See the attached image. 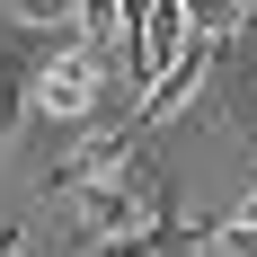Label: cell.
Here are the masks:
<instances>
[{
	"label": "cell",
	"instance_id": "cell-1",
	"mask_svg": "<svg viewBox=\"0 0 257 257\" xmlns=\"http://www.w3.org/2000/svg\"><path fill=\"white\" fill-rule=\"evenodd\" d=\"M98 89H106V53H89V45H62L45 62V71H36V98H27V115H36V124H89V115H98Z\"/></svg>",
	"mask_w": 257,
	"mask_h": 257
},
{
	"label": "cell",
	"instance_id": "cell-4",
	"mask_svg": "<svg viewBox=\"0 0 257 257\" xmlns=\"http://www.w3.org/2000/svg\"><path fill=\"white\" fill-rule=\"evenodd\" d=\"M186 18L204 27V36H222V45H231V36L257 18V9H248V0H186Z\"/></svg>",
	"mask_w": 257,
	"mask_h": 257
},
{
	"label": "cell",
	"instance_id": "cell-2",
	"mask_svg": "<svg viewBox=\"0 0 257 257\" xmlns=\"http://www.w3.org/2000/svg\"><path fill=\"white\" fill-rule=\"evenodd\" d=\"M62 45H80V36H53V27H27L18 9L0 18V151H9V133H18L27 98H36V71H45Z\"/></svg>",
	"mask_w": 257,
	"mask_h": 257
},
{
	"label": "cell",
	"instance_id": "cell-3",
	"mask_svg": "<svg viewBox=\"0 0 257 257\" xmlns=\"http://www.w3.org/2000/svg\"><path fill=\"white\" fill-rule=\"evenodd\" d=\"M213 71H222V36H204V27H186V45H178V53H169V71H160V80H151V89H142V106H133V124L151 133V124H160V115H178V106H186V98H195V89H204V80H213Z\"/></svg>",
	"mask_w": 257,
	"mask_h": 257
}]
</instances>
